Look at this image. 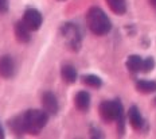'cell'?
I'll return each mask as SVG.
<instances>
[{"label":"cell","mask_w":156,"mask_h":139,"mask_svg":"<svg viewBox=\"0 0 156 139\" xmlns=\"http://www.w3.org/2000/svg\"><path fill=\"white\" fill-rule=\"evenodd\" d=\"M136 89L140 93L149 95V93L156 92V82L149 81V80H139V81L136 82Z\"/></svg>","instance_id":"obj_13"},{"label":"cell","mask_w":156,"mask_h":139,"mask_svg":"<svg viewBox=\"0 0 156 139\" xmlns=\"http://www.w3.org/2000/svg\"><path fill=\"white\" fill-rule=\"evenodd\" d=\"M82 81L85 85L90 86V88H94V89L101 88V85H102L101 79L98 76H96V74H86V76L82 77Z\"/></svg>","instance_id":"obj_16"},{"label":"cell","mask_w":156,"mask_h":139,"mask_svg":"<svg viewBox=\"0 0 156 139\" xmlns=\"http://www.w3.org/2000/svg\"><path fill=\"white\" fill-rule=\"evenodd\" d=\"M143 68V58L139 56H131L126 60V69L131 73H139L141 72Z\"/></svg>","instance_id":"obj_14"},{"label":"cell","mask_w":156,"mask_h":139,"mask_svg":"<svg viewBox=\"0 0 156 139\" xmlns=\"http://www.w3.org/2000/svg\"><path fill=\"white\" fill-rule=\"evenodd\" d=\"M23 23L27 26L28 28H30L31 31H37L41 28L42 26V22H43V19H42V15L41 12L38 11V9L35 8H27L24 11L23 14Z\"/></svg>","instance_id":"obj_5"},{"label":"cell","mask_w":156,"mask_h":139,"mask_svg":"<svg viewBox=\"0 0 156 139\" xmlns=\"http://www.w3.org/2000/svg\"><path fill=\"white\" fill-rule=\"evenodd\" d=\"M15 74V62L9 56L0 57V77L11 79Z\"/></svg>","instance_id":"obj_6"},{"label":"cell","mask_w":156,"mask_h":139,"mask_svg":"<svg viewBox=\"0 0 156 139\" xmlns=\"http://www.w3.org/2000/svg\"><path fill=\"white\" fill-rule=\"evenodd\" d=\"M14 33H15L16 41L20 42V43H28L31 41V34H30L31 30L23 23V20H19L15 23Z\"/></svg>","instance_id":"obj_8"},{"label":"cell","mask_w":156,"mask_h":139,"mask_svg":"<svg viewBox=\"0 0 156 139\" xmlns=\"http://www.w3.org/2000/svg\"><path fill=\"white\" fill-rule=\"evenodd\" d=\"M4 138V130H3V126L0 124V139Z\"/></svg>","instance_id":"obj_19"},{"label":"cell","mask_w":156,"mask_h":139,"mask_svg":"<svg viewBox=\"0 0 156 139\" xmlns=\"http://www.w3.org/2000/svg\"><path fill=\"white\" fill-rule=\"evenodd\" d=\"M155 68V60L152 57H147L145 60H143V68L141 72L143 73H149L152 72V69Z\"/></svg>","instance_id":"obj_17"},{"label":"cell","mask_w":156,"mask_h":139,"mask_svg":"<svg viewBox=\"0 0 156 139\" xmlns=\"http://www.w3.org/2000/svg\"><path fill=\"white\" fill-rule=\"evenodd\" d=\"M106 4L116 15H124L126 12V3L125 0H106Z\"/></svg>","instance_id":"obj_15"},{"label":"cell","mask_w":156,"mask_h":139,"mask_svg":"<svg viewBox=\"0 0 156 139\" xmlns=\"http://www.w3.org/2000/svg\"><path fill=\"white\" fill-rule=\"evenodd\" d=\"M61 76L66 84H74L77 80V70L71 65H65L61 69Z\"/></svg>","instance_id":"obj_12"},{"label":"cell","mask_w":156,"mask_h":139,"mask_svg":"<svg viewBox=\"0 0 156 139\" xmlns=\"http://www.w3.org/2000/svg\"><path fill=\"white\" fill-rule=\"evenodd\" d=\"M61 2H63V0H61Z\"/></svg>","instance_id":"obj_22"},{"label":"cell","mask_w":156,"mask_h":139,"mask_svg":"<svg viewBox=\"0 0 156 139\" xmlns=\"http://www.w3.org/2000/svg\"><path fill=\"white\" fill-rule=\"evenodd\" d=\"M62 35H63V39L66 42V46L67 49L77 51L80 50L81 47V34L78 31L77 26L76 24H65L62 27Z\"/></svg>","instance_id":"obj_4"},{"label":"cell","mask_w":156,"mask_h":139,"mask_svg":"<svg viewBox=\"0 0 156 139\" xmlns=\"http://www.w3.org/2000/svg\"><path fill=\"white\" fill-rule=\"evenodd\" d=\"M8 11V0H0V12Z\"/></svg>","instance_id":"obj_18"},{"label":"cell","mask_w":156,"mask_h":139,"mask_svg":"<svg viewBox=\"0 0 156 139\" xmlns=\"http://www.w3.org/2000/svg\"><path fill=\"white\" fill-rule=\"evenodd\" d=\"M86 23L89 30L94 35H98V37L106 35L112 28V23H110L108 15L98 7H92L87 11Z\"/></svg>","instance_id":"obj_1"},{"label":"cell","mask_w":156,"mask_h":139,"mask_svg":"<svg viewBox=\"0 0 156 139\" xmlns=\"http://www.w3.org/2000/svg\"><path fill=\"white\" fill-rule=\"evenodd\" d=\"M48 120V114L42 109H30L23 112V123L26 134L37 135L39 134Z\"/></svg>","instance_id":"obj_2"},{"label":"cell","mask_w":156,"mask_h":139,"mask_svg":"<svg viewBox=\"0 0 156 139\" xmlns=\"http://www.w3.org/2000/svg\"><path fill=\"white\" fill-rule=\"evenodd\" d=\"M42 104H43V109L48 115H55L58 112V109H59L58 100L55 97L54 93H51V92L43 93V96H42Z\"/></svg>","instance_id":"obj_7"},{"label":"cell","mask_w":156,"mask_h":139,"mask_svg":"<svg viewBox=\"0 0 156 139\" xmlns=\"http://www.w3.org/2000/svg\"><path fill=\"white\" fill-rule=\"evenodd\" d=\"M8 127L11 128V131L14 132L15 135H18V137H22L23 134H26L24 123H23V114L14 116V118L8 122Z\"/></svg>","instance_id":"obj_11"},{"label":"cell","mask_w":156,"mask_h":139,"mask_svg":"<svg viewBox=\"0 0 156 139\" xmlns=\"http://www.w3.org/2000/svg\"><path fill=\"white\" fill-rule=\"evenodd\" d=\"M100 116L105 122H117L124 116V108L119 100H106L98 107Z\"/></svg>","instance_id":"obj_3"},{"label":"cell","mask_w":156,"mask_h":139,"mask_svg":"<svg viewBox=\"0 0 156 139\" xmlns=\"http://www.w3.org/2000/svg\"><path fill=\"white\" fill-rule=\"evenodd\" d=\"M148 2H149V4H151L152 7L156 8V0H148Z\"/></svg>","instance_id":"obj_20"},{"label":"cell","mask_w":156,"mask_h":139,"mask_svg":"<svg viewBox=\"0 0 156 139\" xmlns=\"http://www.w3.org/2000/svg\"><path fill=\"white\" fill-rule=\"evenodd\" d=\"M74 104H76V108L81 112H85L89 109L90 107V95L85 90H81L74 97Z\"/></svg>","instance_id":"obj_9"},{"label":"cell","mask_w":156,"mask_h":139,"mask_svg":"<svg viewBox=\"0 0 156 139\" xmlns=\"http://www.w3.org/2000/svg\"><path fill=\"white\" fill-rule=\"evenodd\" d=\"M128 119H129L131 126L135 130H141V128L144 127V120H143V116H141L137 107H131V108H129Z\"/></svg>","instance_id":"obj_10"},{"label":"cell","mask_w":156,"mask_h":139,"mask_svg":"<svg viewBox=\"0 0 156 139\" xmlns=\"http://www.w3.org/2000/svg\"><path fill=\"white\" fill-rule=\"evenodd\" d=\"M154 101H155V105H156V99H155V100H154Z\"/></svg>","instance_id":"obj_21"}]
</instances>
